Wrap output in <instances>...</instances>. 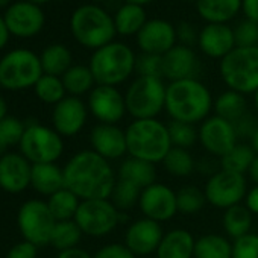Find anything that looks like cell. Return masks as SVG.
Segmentation results:
<instances>
[{"label": "cell", "mask_w": 258, "mask_h": 258, "mask_svg": "<svg viewBox=\"0 0 258 258\" xmlns=\"http://www.w3.org/2000/svg\"><path fill=\"white\" fill-rule=\"evenodd\" d=\"M62 170L66 188L81 201L109 199L117 182V173L111 161L102 158L91 149L75 154Z\"/></svg>", "instance_id": "1"}, {"label": "cell", "mask_w": 258, "mask_h": 258, "mask_svg": "<svg viewBox=\"0 0 258 258\" xmlns=\"http://www.w3.org/2000/svg\"><path fill=\"white\" fill-rule=\"evenodd\" d=\"M211 91L199 79L175 81L167 85L164 111L170 120L190 124L202 123L213 111Z\"/></svg>", "instance_id": "2"}, {"label": "cell", "mask_w": 258, "mask_h": 258, "mask_svg": "<svg viewBox=\"0 0 258 258\" xmlns=\"http://www.w3.org/2000/svg\"><path fill=\"white\" fill-rule=\"evenodd\" d=\"M127 155L152 164L163 163L173 148L167 124L158 118L133 120L124 129Z\"/></svg>", "instance_id": "3"}, {"label": "cell", "mask_w": 258, "mask_h": 258, "mask_svg": "<svg viewBox=\"0 0 258 258\" xmlns=\"http://www.w3.org/2000/svg\"><path fill=\"white\" fill-rule=\"evenodd\" d=\"M136 62L137 56L131 47L112 41L94 50L88 67L97 85L117 87L131 78L136 72Z\"/></svg>", "instance_id": "4"}, {"label": "cell", "mask_w": 258, "mask_h": 258, "mask_svg": "<svg viewBox=\"0 0 258 258\" xmlns=\"http://www.w3.org/2000/svg\"><path fill=\"white\" fill-rule=\"evenodd\" d=\"M70 29L81 46L93 50L112 43L117 35L114 19L94 4L82 5L72 14Z\"/></svg>", "instance_id": "5"}, {"label": "cell", "mask_w": 258, "mask_h": 258, "mask_svg": "<svg viewBox=\"0 0 258 258\" xmlns=\"http://www.w3.org/2000/svg\"><path fill=\"white\" fill-rule=\"evenodd\" d=\"M220 78L228 90L240 94H255L258 90V46L235 47L220 59Z\"/></svg>", "instance_id": "6"}, {"label": "cell", "mask_w": 258, "mask_h": 258, "mask_svg": "<svg viewBox=\"0 0 258 258\" xmlns=\"http://www.w3.org/2000/svg\"><path fill=\"white\" fill-rule=\"evenodd\" d=\"M167 85L161 78L137 76L124 91L126 111L134 120L157 118L166 106Z\"/></svg>", "instance_id": "7"}, {"label": "cell", "mask_w": 258, "mask_h": 258, "mask_svg": "<svg viewBox=\"0 0 258 258\" xmlns=\"http://www.w3.org/2000/svg\"><path fill=\"white\" fill-rule=\"evenodd\" d=\"M44 75L40 56L28 49H16L0 59V87L10 91L35 87Z\"/></svg>", "instance_id": "8"}, {"label": "cell", "mask_w": 258, "mask_h": 258, "mask_svg": "<svg viewBox=\"0 0 258 258\" xmlns=\"http://www.w3.org/2000/svg\"><path fill=\"white\" fill-rule=\"evenodd\" d=\"M20 154L31 164L56 163L64 152L62 137L53 127L44 126L38 121L26 124L25 134L20 142Z\"/></svg>", "instance_id": "9"}, {"label": "cell", "mask_w": 258, "mask_h": 258, "mask_svg": "<svg viewBox=\"0 0 258 258\" xmlns=\"http://www.w3.org/2000/svg\"><path fill=\"white\" fill-rule=\"evenodd\" d=\"M123 219L124 213H121L111 199H91L81 201L73 220L78 223L84 235L100 238L109 235Z\"/></svg>", "instance_id": "10"}, {"label": "cell", "mask_w": 258, "mask_h": 258, "mask_svg": "<svg viewBox=\"0 0 258 258\" xmlns=\"http://www.w3.org/2000/svg\"><path fill=\"white\" fill-rule=\"evenodd\" d=\"M17 225L23 240L35 246L50 244V237L56 225V219L50 213L47 202L40 199L26 201L17 213Z\"/></svg>", "instance_id": "11"}, {"label": "cell", "mask_w": 258, "mask_h": 258, "mask_svg": "<svg viewBox=\"0 0 258 258\" xmlns=\"http://www.w3.org/2000/svg\"><path fill=\"white\" fill-rule=\"evenodd\" d=\"M204 193L210 205L225 211L244 201L247 195V181L244 175L220 169L214 175L208 176Z\"/></svg>", "instance_id": "12"}, {"label": "cell", "mask_w": 258, "mask_h": 258, "mask_svg": "<svg viewBox=\"0 0 258 258\" xmlns=\"http://www.w3.org/2000/svg\"><path fill=\"white\" fill-rule=\"evenodd\" d=\"M198 134L202 148L210 154V157L219 160L238 143L234 123L219 115H210L205 118L199 124Z\"/></svg>", "instance_id": "13"}, {"label": "cell", "mask_w": 258, "mask_h": 258, "mask_svg": "<svg viewBox=\"0 0 258 258\" xmlns=\"http://www.w3.org/2000/svg\"><path fill=\"white\" fill-rule=\"evenodd\" d=\"M87 106L93 117L105 124H117L127 114L124 94L109 85H96L88 93Z\"/></svg>", "instance_id": "14"}, {"label": "cell", "mask_w": 258, "mask_h": 258, "mask_svg": "<svg viewBox=\"0 0 258 258\" xmlns=\"http://www.w3.org/2000/svg\"><path fill=\"white\" fill-rule=\"evenodd\" d=\"M139 207L145 217L158 223L169 222L178 214L176 191L172 190V187L157 181L142 190Z\"/></svg>", "instance_id": "15"}, {"label": "cell", "mask_w": 258, "mask_h": 258, "mask_svg": "<svg viewBox=\"0 0 258 258\" xmlns=\"http://www.w3.org/2000/svg\"><path fill=\"white\" fill-rule=\"evenodd\" d=\"M88 118V106L81 97L66 96L53 106L52 124L61 137L78 136Z\"/></svg>", "instance_id": "16"}, {"label": "cell", "mask_w": 258, "mask_h": 258, "mask_svg": "<svg viewBox=\"0 0 258 258\" xmlns=\"http://www.w3.org/2000/svg\"><path fill=\"white\" fill-rule=\"evenodd\" d=\"M163 235L164 231L161 223L148 217H142L126 228L124 244L136 256H148L157 252Z\"/></svg>", "instance_id": "17"}, {"label": "cell", "mask_w": 258, "mask_h": 258, "mask_svg": "<svg viewBox=\"0 0 258 258\" xmlns=\"http://www.w3.org/2000/svg\"><path fill=\"white\" fill-rule=\"evenodd\" d=\"M5 23L8 26L10 34L20 37V38H29L41 32L46 17L44 13L38 5H34L31 2H19L11 5L7 10L5 14Z\"/></svg>", "instance_id": "18"}, {"label": "cell", "mask_w": 258, "mask_h": 258, "mask_svg": "<svg viewBox=\"0 0 258 258\" xmlns=\"http://www.w3.org/2000/svg\"><path fill=\"white\" fill-rule=\"evenodd\" d=\"M176 28L166 20H148L142 31L137 34V44L142 53L166 55L176 46Z\"/></svg>", "instance_id": "19"}, {"label": "cell", "mask_w": 258, "mask_h": 258, "mask_svg": "<svg viewBox=\"0 0 258 258\" xmlns=\"http://www.w3.org/2000/svg\"><path fill=\"white\" fill-rule=\"evenodd\" d=\"M32 164L17 152L0 155V188L7 193L17 195L31 187Z\"/></svg>", "instance_id": "20"}, {"label": "cell", "mask_w": 258, "mask_h": 258, "mask_svg": "<svg viewBox=\"0 0 258 258\" xmlns=\"http://www.w3.org/2000/svg\"><path fill=\"white\" fill-rule=\"evenodd\" d=\"M91 151L108 161L120 160L127 155L126 134L118 124H96L90 133Z\"/></svg>", "instance_id": "21"}, {"label": "cell", "mask_w": 258, "mask_h": 258, "mask_svg": "<svg viewBox=\"0 0 258 258\" xmlns=\"http://www.w3.org/2000/svg\"><path fill=\"white\" fill-rule=\"evenodd\" d=\"M201 62L191 47L176 44L163 55V76L170 82L184 79H198Z\"/></svg>", "instance_id": "22"}, {"label": "cell", "mask_w": 258, "mask_h": 258, "mask_svg": "<svg viewBox=\"0 0 258 258\" xmlns=\"http://www.w3.org/2000/svg\"><path fill=\"white\" fill-rule=\"evenodd\" d=\"M198 46L208 58L223 59L235 49L234 31L228 25H207L199 32Z\"/></svg>", "instance_id": "23"}, {"label": "cell", "mask_w": 258, "mask_h": 258, "mask_svg": "<svg viewBox=\"0 0 258 258\" xmlns=\"http://www.w3.org/2000/svg\"><path fill=\"white\" fill-rule=\"evenodd\" d=\"M196 238L188 229L175 228L164 232L157 249V258H195Z\"/></svg>", "instance_id": "24"}, {"label": "cell", "mask_w": 258, "mask_h": 258, "mask_svg": "<svg viewBox=\"0 0 258 258\" xmlns=\"http://www.w3.org/2000/svg\"><path fill=\"white\" fill-rule=\"evenodd\" d=\"M31 187L44 196H52L53 193L66 187L64 170L56 163L46 164H32V178Z\"/></svg>", "instance_id": "25"}, {"label": "cell", "mask_w": 258, "mask_h": 258, "mask_svg": "<svg viewBox=\"0 0 258 258\" xmlns=\"http://www.w3.org/2000/svg\"><path fill=\"white\" fill-rule=\"evenodd\" d=\"M117 178L134 184L140 190H145L157 182V169L152 163L127 157L120 163Z\"/></svg>", "instance_id": "26"}, {"label": "cell", "mask_w": 258, "mask_h": 258, "mask_svg": "<svg viewBox=\"0 0 258 258\" xmlns=\"http://www.w3.org/2000/svg\"><path fill=\"white\" fill-rule=\"evenodd\" d=\"M196 10L207 25H226L241 11V0H198Z\"/></svg>", "instance_id": "27"}, {"label": "cell", "mask_w": 258, "mask_h": 258, "mask_svg": "<svg viewBox=\"0 0 258 258\" xmlns=\"http://www.w3.org/2000/svg\"><path fill=\"white\" fill-rule=\"evenodd\" d=\"M112 19H114L115 32L123 37L137 35L148 22L145 8L139 5H133V4L121 5Z\"/></svg>", "instance_id": "28"}, {"label": "cell", "mask_w": 258, "mask_h": 258, "mask_svg": "<svg viewBox=\"0 0 258 258\" xmlns=\"http://www.w3.org/2000/svg\"><path fill=\"white\" fill-rule=\"evenodd\" d=\"M253 214L247 210L244 204L234 205L223 211L222 225L228 238L237 240L250 232Z\"/></svg>", "instance_id": "29"}, {"label": "cell", "mask_w": 258, "mask_h": 258, "mask_svg": "<svg viewBox=\"0 0 258 258\" xmlns=\"http://www.w3.org/2000/svg\"><path fill=\"white\" fill-rule=\"evenodd\" d=\"M213 111L214 115H219L231 123H235L247 112V102L244 94L226 90L214 99Z\"/></svg>", "instance_id": "30"}, {"label": "cell", "mask_w": 258, "mask_h": 258, "mask_svg": "<svg viewBox=\"0 0 258 258\" xmlns=\"http://www.w3.org/2000/svg\"><path fill=\"white\" fill-rule=\"evenodd\" d=\"M195 258H232V241L222 234H204L196 238Z\"/></svg>", "instance_id": "31"}, {"label": "cell", "mask_w": 258, "mask_h": 258, "mask_svg": "<svg viewBox=\"0 0 258 258\" xmlns=\"http://www.w3.org/2000/svg\"><path fill=\"white\" fill-rule=\"evenodd\" d=\"M256 157V152L250 143H237L226 155L219 160L220 169L238 175H246Z\"/></svg>", "instance_id": "32"}, {"label": "cell", "mask_w": 258, "mask_h": 258, "mask_svg": "<svg viewBox=\"0 0 258 258\" xmlns=\"http://www.w3.org/2000/svg\"><path fill=\"white\" fill-rule=\"evenodd\" d=\"M44 75L61 78L72 67V52L62 44H50L40 56Z\"/></svg>", "instance_id": "33"}, {"label": "cell", "mask_w": 258, "mask_h": 258, "mask_svg": "<svg viewBox=\"0 0 258 258\" xmlns=\"http://www.w3.org/2000/svg\"><path fill=\"white\" fill-rule=\"evenodd\" d=\"M62 84L69 96L81 97L94 88V76L88 66H72L62 76Z\"/></svg>", "instance_id": "34"}, {"label": "cell", "mask_w": 258, "mask_h": 258, "mask_svg": "<svg viewBox=\"0 0 258 258\" xmlns=\"http://www.w3.org/2000/svg\"><path fill=\"white\" fill-rule=\"evenodd\" d=\"M47 207L56 222H64V220H73L76 216V211L81 205V199L72 193L69 188H62L52 196L47 198Z\"/></svg>", "instance_id": "35"}, {"label": "cell", "mask_w": 258, "mask_h": 258, "mask_svg": "<svg viewBox=\"0 0 258 258\" xmlns=\"http://www.w3.org/2000/svg\"><path fill=\"white\" fill-rule=\"evenodd\" d=\"M161 164L164 170L175 178H187L196 170V160L188 149L181 148H172Z\"/></svg>", "instance_id": "36"}, {"label": "cell", "mask_w": 258, "mask_h": 258, "mask_svg": "<svg viewBox=\"0 0 258 258\" xmlns=\"http://www.w3.org/2000/svg\"><path fill=\"white\" fill-rule=\"evenodd\" d=\"M82 231L78 226L75 220H64V222H56L52 237H50V244L61 250H67L72 247H78L81 238H82Z\"/></svg>", "instance_id": "37"}, {"label": "cell", "mask_w": 258, "mask_h": 258, "mask_svg": "<svg viewBox=\"0 0 258 258\" xmlns=\"http://www.w3.org/2000/svg\"><path fill=\"white\" fill-rule=\"evenodd\" d=\"M34 90H35L37 97L43 103L53 105V106L67 96L62 79L58 76H52V75H43L35 84Z\"/></svg>", "instance_id": "38"}, {"label": "cell", "mask_w": 258, "mask_h": 258, "mask_svg": "<svg viewBox=\"0 0 258 258\" xmlns=\"http://www.w3.org/2000/svg\"><path fill=\"white\" fill-rule=\"evenodd\" d=\"M140 195H142V190L139 187H136L134 184L127 182L124 179L117 178V182L114 185V190L109 199L121 213H126L131 208H134L136 205H139Z\"/></svg>", "instance_id": "39"}, {"label": "cell", "mask_w": 258, "mask_h": 258, "mask_svg": "<svg viewBox=\"0 0 258 258\" xmlns=\"http://www.w3.org/2000/svg\"><path fill=\"white\" fill-rule=\"evenodd\" d=\"M176 202H178V213L191 216L202 211V208L207 204V198L204 190L195 185H185L176 191Z\"/></svg>", "instance_id": "40"}, {"label": "cell", "mask_w": 258, "mask_h": 258, "mask_svg": "<svg viewBox=\"0 0 258 258\" xmlns=\"http://www.w3.org/2000/svg\"><path fill=\"white\" fill-rule=\"evenodd\" d=\"M167 129H169V136H170V142L173 148L190 151V148H193L199 142V134L195 124L170 120L167 123Z\"/></svg>", "instance_id": "41"}, {"label": "cell", "mask_w": 258, "mask_h": 258, "mask_svg": "<svg viewBox=\"0 0 258 258\" xmlns=\"http://www.w3.org/2000/svg\"><path fill=\"white\" fill-rule=\"evenodd\" d=\"M26 124L17 117L8 115L0 121V154H5L10 146L20 145Z\"/></svg>", "instance_id": "42"}, {"label": "cell", "mask_w": 258, "mask_h": 258, "mask_svg": "<svg viewBox=\"0 0 258 258\" xmlns=\"http://www.w3.org/2000/svg\"><path fill=\"white\" fill-rule=\"evenodd\" d=\"M235 47H256L258 46V25L250 20L240 22L234 29Z\"/></svg>", "instance_id": "43"}, {"label": "cell", "mask_w": 258, "mask_h": 258, "mask_svg": "<svg viewBox=\"0 0 258 258\" xmlns=\"http://www.w3.org/2000/svg\"><path fill=\"white\" fill-rule=\"evenodd\" d=\"M136 72L139 76H149V78H164L163 76V56L160 55H149L142 53L137 56Z\"/></svg>", "instance_id": "44"}, {"label": "cell", "mask_w": 258, "mask_h": 258, "mask_svg": "<svg viewBox=\"0 0 258 258\" xmlns=\"http://www.w3.org/2000/svg\"><path fill=\"white\" fill-rule=\"evenodd\" d=\"M232 258H258V234L249 232L232 241Z\"/></svg>", "instance_id": "45"}, {"label": "cell", "mask_w": 258, "mask_h": 258, "mask_svg": "<svg viewBox=\"0 0 258 258\" xmlns=\"http://www.w3.org/2000/svg\"><path fill=\"white\" fill-rule=\"evenodd\" d=\"M93 258H137L124 243H108L97 249Z\"/></svg>", "instance_id": "46"}, {"label": "cell", "mask_w": 258, "mask_h": 258, "mask_svg": "<svg viewBox=\"0 0 258 258\" xmlns=\"http://www.w3.org/2000/svg\"><path fill=\"white\" fill-rule=\"evenodd\" d=\"M235 133L238 139H252V136L255 134V131L258 129V118L255 115H252L250 112H246L241 118H238L234 123Z\"/></svg>", "instance_id": "47"}, {"label": "cell", "mask_w": 258, "mask_h": 258, "mask_svg": "<svg viewBox=\"0 0 258 258\" xmlns=\"http://www.w3.org/2000/svg\"><path fill=\"white\" fill-rule=\"evenodd\" d=\"M37 256H38V246L26 240L16 243L7 253V258H37Z\"/></svg>", "instance_id": "48"}, {"label": "cell", "mask_w": 258, "mask_h": 258, "mask_svg": "<svg viewBox=\"0 0 258 258\" xmlns=\"http://www.w3.org/2000/svg\"><path fill=\"white\" fill-rule=\"evenodd\" d=\"M176 38H178V41H179L182 46L191 47V46H195V44L198 43L199 34L196 32V29H195L190 23L184 22V23H181V25L176 28Z\"/></svg>", "instance_id": "49"}, {"label": "cell", "mask_w": 258, "mask_h": 258, "mask_svg": "<svg viewBox=\"0 0 258 258\" xmlns=\"http://www.w3.org/2000/svg\"><path fill=\"white\" fill-rule=\"evenodd\" d=\"M241 11L246 20L258 25V0H241Z\"/></svg>", "instance_id": "50"}, {"label": "cell", "mask_w": 258, "mask_h": 258, "mask_svg": "<svg viewBox=\"0 0 258 258\" xmlns=\"http://www.w3.org/2000/svg\"><path fill=\"white\" fill-rule=\"evenodd\" d=\"M244 205L252 214L258 216V185H253L250 190H247V195L244 198Z\"/></svg>", "instance_id": "51"}, {"label": "cell", "mask_w": 258, "mask_h": 258, "mask_svg": "<svg viewBox=\"0 0 258 258\" xmlns=\"http://www.w3.org/2000/svg\"><path fill=\"white\" fill-rule=\"evenodd\" d=\"M56 258H93V255L88 253L85 249L72 247V249H67V250H61Z\"/></svg>", "instance_id": "52"}, {"label": "cell", "mask_w": 258, "mask_h": 258, "mask_svg": "<svg viewBox=\"0 0 258 258\" xmlns=\"http://www.w3.org/2000/svg\"><path fill=\"white\" fill-rule=\"evenodd\" d=\"M8 38H10V31H8V26L5 23V19L0 17V49H4L8 43Z\"/></svg>", "instance_id": "53"}, {"label": "cell", "mask_w": 258, "mask_h": 258, "mask_svg": "<svg viewBox=\"0 0 258 258\" xmlns=\"http://www.w3.org/2000/svg\"><path fill=\"white\" fill-rule=\"evenodd\" d=\"M247 175H249L250 181H252L255 185H258V154H256V157H255V160H253V163H252V166H250Z\"/></svg>", "instance_id": "54"}, {"label": "cell", "mask_w": 258, "mask_h": 258, "mask_svg": "<svg viewBox=\"0 0 258 258\" xmlns=\"http://www.w3.org/2000/svg\"><path fill=\"white\" fill-rule=\"evenodd\" d=\"M5 117H8V103L2 96H0V121H2Z\"/></svg>", "instance_id": "55"}, {"label": "cell", "mask_w": 258, "mask_h": 258, "mask_svg": "<svg viewBox=\"0 0 258 258\" xmlns=\"http://www.w3.org/2000/svg\"><path fill=\"white\" fill-rule=\"evenodd\" d=\"M124 4H133V5H139V7H145L151 2H154V0H123Z\"/></svg>", "instance_id": "56"}, {"label": "cell", "mask_w": 258, "mask_h": 258, "mask_svg": "<svg viewBox=\"0 0 258 258\" xmlns=\"http://www.w3.org/2000/svg\"><path fill=\"white\" fill-rule=\"evenodd\" d=\"M249 143H250V146L253 148V151L258 154V129L255 131V134L252 136V139L249 140Z\"/></svg>", "instance_id": "57"}, {"label": "cell", "mask_w": 258, "mask_h": 258, "mask_svg": "<svg viewBox=\"0 0 258 258\" xmlns=\"http://www.w3.org/2000/svg\"><path fill=\"white\" fill-rule=\"evenodd\" d=\"M253 106H255V112H256V115H258V90H256L255 94H253Z\"/></svg>", "instance_id": "58"}, {"label": "cell", "mask_w": 258, "mask_h": 258, "mask_svg": "<svg viewBox=\"0 0 258 258\" xmlns=\"http://www.w3.org/2000/svg\"><path fill=\"white\" fill-rule=\"evenodd\" d=\"M26 2H31L34 5H41V4H47L49 0H26Z\"/></svg>", "instance_id": "59"}, {"label": "cell", "mask_w": 258, "mask_h": 258, "mask_svg": "<svg viewBox=\"0 0 258 258\" xmlns=\"http://www.w3.org/2000/svg\"><path fill=\"white\" fill-rule=\"evenodd\" d=\"M10 4V0H0V8H4Z\"/></svg>", "instance_id": "60"}, {"label": "cell", "mask_w": 258, "mask_h": 258, "mask_svg": "<svg viewBox=\"0 0 258 258\" xmlns=\"http://www.w3.org/2000/svg\"><path fill=\"white\" fill-rule=\"evenodd\" d=\"M91 2H94V4H102V2H106V0H91Z\"/></svg>", "instance_id": "61"}, {"label": "cell", "mask_w": 258, "mask_h": 258, "mask_svg": "<svg viewBox=\"0 0 258 258\" xmlns=\"http://www.w3.org/2000/svg\"><path fill=\"white\" fill-rule=\"evenodd\" d=\"M184 2H198V0H184Z\"/></svg>", "instance_id": "62"}]
</instances>
